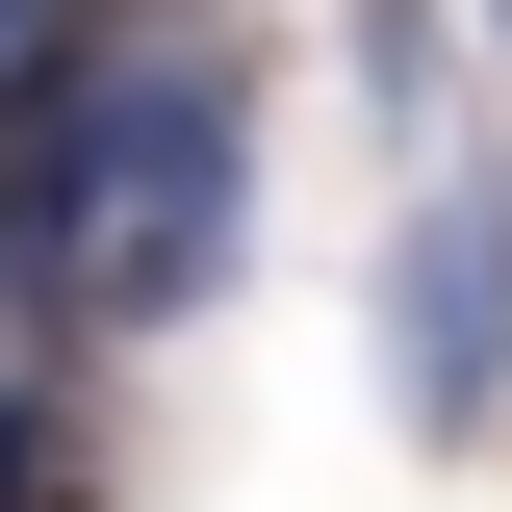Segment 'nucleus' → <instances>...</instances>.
<instances>
[{
	"mask_svg": "<svg viewBox=\"0 0 512 512\" xmlns=\"http://www.w3.org/2000/svg\"><path fill=\"white\" fill-rule=\"evenodd\" d=\"M487 52H512V0H487Z\"/></svg>",
	"mask_w": 512,
	"mask_h": 512,
	"instance_id": "obj_8",
	"label": "nucleus"
},
{
	"mask_svg": "<svg viewBox=\"0 0 512 512\" xmlns=\"http://www.w3.org/2000/svg\"><path fill=\"white\" fill-rule=\"evenodd\" d=\"M384 77H410V0H384Z\"/></svg>",
	"mask_w": 512,
	"mask_h": 512,
	"instance_id": "obj_7",
	"label": "nucleus"
},
{
	"mask_svg": "<svg viewBox=\"0 0 512 512\" xmlns=\"http://www.w3.org/2000/svg\"><path fill=\"white\" fill-rule=\"evenodd\" d=\"M52 461H77V436H52V384H0V512H52Z\"/></svg>",
	"mask_w": 512,
	"mask_h": 512,
	"instance_id": "obj_5",
	"label": "nucleus"
},
{
	"mask_svg": "<svg viewBox=\"0 0 512 512\" xmlns=\"http://www.w3.org/2000/svg\"><path fill=\"white\" fill-rule=\"evenodd\" d=\"M77 77H103V52H77V0H0V128H52Z\"/></svg>",
	"mask_w": 512,
	"mask_h": 512,
	"instance_id": "obj_3",
	"label": "nucleus"
},
{
	"mask_svg": "<svg viewBox=\"0 0 512 512\" xmlns=\"http://www.w3.org/2000/svg\"><path fill=\"white\" fill-rule=\"evenodd\" d=\"M231 231H256V77L103 52L52 103V308L77 333H180L205 282H231Z\"/></svg>",
	"mask_w": 512,
	"mask_h": 512,
	"instance_id": "obj_1",
	"label": "nucleus"
},
{
	"mask_svg": "<svg viewBox=\"0 0 512 512\" xmlns=\"http://www.w3.org/2000/svg\"><path fill=\"white\" fill-rule=\"evenodd\" d=\"M77 26H205V0H77Z\"/></svg>",
	"mask_w": 512,
	"mask_h": 512,
	"instance_id": "obj_6",
	"label": "nucleus"
},
{
	"mask_svg": "<svg viewBox=\"0 0 512 512\" xmlns=\"http://www.w3.org/2000/svg\"><path fill=\"white\" fill-rule=\"evenodd\" d=\"M384 410L410 436H512V180H410V231H384Z\"/></svg>",
	"mask_w": 512,
	"mask_h": 512,
	"instance_id": "obj_2",
	"label": "nucleus"
},
{
	"mask_svg": "<svg viewBox=\"0 0 512 512\" xmlns=\"http://www.w3.org/2000/svg\"><path fill=\"white\" fill-rule=\"evenodd\" d=\"M0 282H52V128H0Z\"/></svg>",
	"mask_w": 512,
	"mask_h": 512,
	"instance_id": "obj_4",
	"label": "nucleus"
}]
</instances>
